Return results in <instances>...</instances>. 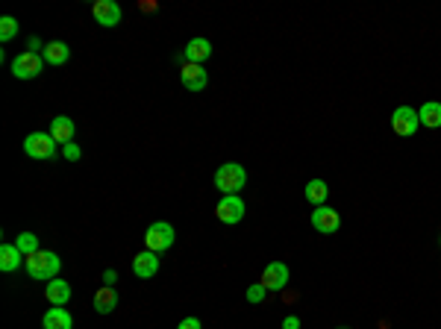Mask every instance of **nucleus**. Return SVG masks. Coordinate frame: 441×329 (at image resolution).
Here are the masks:
<instances>
[{
    "mask_svg": "<svg viewBox=\"0 0 441 329\" xmlns=\"http://www.w3.org/2000/svg\"><path fill=\"white\" fill-rule=\"evenodd\" d=\"M24 268H27V273L32 279H39V283H51V279H56L59 271H62V259L56 253H51V250H39V253L27 256Z\"/></svg>",
    "mask_w": 441,
    "mask_h": 329,
    "instance_id": "obj_1",
    "label": "nucleus"
},
{
    "mask_svg": "<svg viewBox=\"0 0 441 329\" xmlns=\"http://www.w3.org/2000/svg\"><path fill=\"white\" fill-rule=\"evenodd\" d=\"M248 183V171L241 168L238 162H226L215 171V188L221 194H238Z\"/></svg>",
    "mask_w": 441,
    "mask_h": 329,
    "instance_id": "obj_2",
    "label": "nucleus"
},
{
    "mask_svg": "<svg viewBox=\"0 0 441 329\" xmlns=\"http://www.w3.org/2000/svg\"><path fill=\"white\" fill-rule=\"evenodd\" d=\"M171 244H174V226L168 221H156V224L147 226V233H144V247H147V250L165 253Z\"/></svg>",
    "mask_w": 441,
    "mask_h": 329,
    "instance_id": "obj_3",
    "label": "nucleus"
},
{
    "mask_svg": "<svg viewBox=\"0 0 441 329\" xmlns=\"http://www.w3.org/2000/svg\"><path fill=\"white\" fill-rule=\"evenodd\" d=\"M24 153L30 159H53L56 156V141L51 133H30L24 138Z\"/></svg>",
    "mask_w": 441,
    "mask_h": 329,
    "instance_id": "obj_4",
    "label": "nucleus"
},
{
    "mask_svg": "<svg viewBox=\"0 0 441 329\" xmlns=\"http://www.w3.org/2000/svg\"><path fill=\"white\" fill-rule=\"evenodd\" d=\"M44 68V56L32 53V51H24L12 59V77L15 79H36Z\"/></svg>",
    "mask_w": 441,
    "mask_h": 329,
    "instance_id": "obj_5",
    "label": "nucleus"
},
{
    "mask_svg": "<svg viewBox=\"0 0 441 329\" xmlns=\"http://www.w3.org/2000/svg\"><path fill=\"white\" fill-rule=\"evenodd\" d=\"M215 215H218L221 224H230V226L238 224L244 218V200L238 194H224L221 203L215 206Z\"/></svg>",
    "mask_w": 441,
    "mask_h": 329,
    "instance_id": "obj_6",
    "label": "nucleus"
},
{
    "mask_svg": "<svg viewBox=\"0 0 441 329\" xmlns=\"http://www.w3.org/2000/svg\"><path fill=\"white\" fill-rule=\"evenodd\" d=\"M418 124H421L418 112L409 109V106H400V109H395V115H391V129H395L397 136H403V138L415 136L418 133Z\"/></svg>",
    "mask_w": 441,
    "mask_h": 329,
    "instance_id": "obj_7",
    "label": "nucleus"
},
{
    "mask_svg": "<svg viewBox=\"0 0 441 329\" xmlns=\"http://www.w3.org/2000/svg\"><path fill=\"white\" fill-rule=\"evenodd\" d=\"M179 79H183V86L188 91H203L209 86V74L203 65H194V62H183V68H179Z\"/></svg>",
    "mask_w": 441,
    "mask_h": 329,
    "instance_id": "obj_8",
    "label": "nucleus"
},
{
    "mask_svg": "<svg viewBox=\"0 0 441 329\" xmlns=\"http://www.w3.org/2000/svg\"><path fill=\"white\" fill-rule=\"evenodd\" d=\"M91 15H94V21L101 27H118L121 24V6L112 4V0H94Z\"/></svg>",
    "mask_w": 441,
    "mask_h": 329,
    "instance_id": "obj_9",
    "label": "nucleus"
},
{
    "mask_svg": "<svg viewBox=\"0 0 441 329\" xmlns=\"http://www.w3.org/2000/svg\"><path fill=\"white\" fill-rule=\"evenodd\" d=\"M268 291H283L288 285V268L283 262H271V265L262 271V279H259Z\"/></svg>",
    "mask_w": 441,
    "mask_h": 329,
    "instance_id": "obj_10",
    "label": "nucleus"
},
{
    "mask_svg": "<svg viewBox=\"0 0 441 329\" xmlns=\"http://www.w3.org/2000/svg\"><path fill=\"white\" fill-rule=\"evenodd\" d=\"M312 226L318 229V233L330 236V233H335V229L341 226V218H338V212H335V209H330V206H318V209L312 212Z\"/></svg>",
    "mask_w": 441,
    "mask_h": 329,
    "instance_id": "obj_11",
    "label": "nucleus"
},
{
    "mask_svg": "<svg viewBox=\"0 0 441 329\" xmlns=\"http://www.w3.org/2000/svg\"><path fill=\"white\" fill-rule=\"evenodd\" d=\"M133 273H136L139 279H153V276L159 273V253H153V250L139 253V256L133 259Z\"/></svg>",
    "mask_w": 441,
    "mask_h": 329,
    "instance_id": "obj_12",
    "label": "nucleus"
},
{
    "mask_svg": "<svg viewBox=\"0 0 441 329\" xmlns=\"http://www.w3.org/2000/svg\"><path fill=\"white\" fill-rule=\"evenodd\" d=\"M47 133L53 136V141L56 144H71L74 141V133H77V127H74V121L71 118H65V115H59V118H53L51 121V129H47Z\"/></svg>",
    "mask_w": 441,
    "mask_h": 329,
    "instance_id": "obj_13",
    "label": "nucleus"
},
{
    "mask_svg": "<svg viewBox=\"0 0 441 329\" xmlns=\"http://www.w3.org/2000/svg\"><path fill=\"white\" fill-rule=\"evenodd\" d=\"M41 326L44 329H74V321H71V315H68V309H65V306H51L44 311Z\"/></svg>",
    "mask_w": 441,
    "mask_h": 329,
    "instance_id": "obj_14",
    "label": "nucleus"
},
{
    "mask_svg": "<svg viewBox=\"0 0 441 329\" xmlns=\"http://www.w3.org/2000/svg\"><path fill=\"white\" fill-rule=\"evenodd\" d=\"M44 297H47V303L51 306H65L71 300V285L65 283V279H51V283H47V288H44Z\"/></svg>",
    "mask_w": 441,
    "mask_h": 329,
    "instance_id": "obj_15",
    "label": "nucleus"
},
{
    "mask_svg": "<svg viewBox=\"0 0 441 329\" xmlns=\"http://www.w3.org/2000/svg\"><path fill=\"white\" fill-rule=\"evenodd\" d=\"M118 306V294L112 285H103V288H97L94 291V311L97 315H112Z\"/></svg>",
    "mask_w": 441,
    "mask_h": 329,
    "instance_id": "obj_16",
    "label": "nucleus"
},
{
    "mask_svg": "<svg viewBox=\"0 0 441 329\" xmlns=\"http://www.w3.org/2000/svg\"><path fill=\"white\" fill-rule=\"evenodd\" d=\"M41 56H44L47 65H56V68H59V65H65L71 59V47L65 41H51V44L41 47Z\"/></svg>",
    "mask_w": 441,
    "mask_h": 329,
    "instance_id": "obj_17",
    "label": "nucleus"
},
{
    "mask_svg": "<svg viewBox=\"0 0 441 329\" xmlns=\"http://www.w3.org/2000/svg\"><path fill=\"white\" fill-rule=\"evenodd\" d=\"M21 262H27V256L15 244H4V247H0V271H4V273L18 271Z\"/></svg>",
    "mask_w": 441,
    "mask_h": 329,
    "instance_id": "obj_18",
    "label": "nucleus"
},
{
    "mask_svg": "<svg viewBox=\"0 0 441 329\" xmlns=\"http://www.w3.org/2000/svg\"><path fill=\"white\" fill-rule=\"evenodd\" d=\"M209 56H212V44H209L206 39H191V41L186 44V62L203 65Z\"/></svg>",
    "mask_w": 441,
    "mask_h": 329,
    "instance_id": "obj_19",
    "label": "nucleus"
},
{
    "mask_svg": "<svg viewBox=\"0 0 441 329\" xmlns=\"http://www.w3.org/2000/svg\"><path fill=\"white\" fill-rule=\"evenodd\" d=\"M418 118H421V124H423V127H430V129L441 127V103L427 101V103H423V106L418 109Z\"/></svg>",
    "mask_w": 441,
    "mask_h": 329,
    "instance_id": "obj_20",
    "label": "nucleus"
},
{
    "mask_svg": "<svg viewBox=\"0 0 441 329\" xmlns=\"http://www.w3.org/2000/svg\"><path fill=\"white\" fill-rule=\"evenodd\" d=\"M326 194H330V188H326L324 179H312V183L306 186V200L315 203V209L318 206H326Z\"/></svg>",
    "mask_w": 441,
    "mask_h": 329,
    "instance_id": "obj_21",
    "label": "nucleus"
},
{
    "mask_svg": "<svg viewBox=\"0 0 441 329\" xmlns=\"http://www.w3.org/2000/svg\"><path fill=\"white\" fill-rule=\"evenodd\" d=\"M15 247H18L24 256H32V253L41 250V247H39V236H32V233H21L18 241H15Z\"/></svg>",
    "mask_w": 441,
    "mask_h": 329,
    "instance_id": "obj_22",
    "label": "nucleus"
},
{
    "mask_svg": "<svg viewBox=\"0 0 441 329\" xmlns=\"http://www.w3.org/2000/svg\"><path fill=\"white\" fill-rule=\"evenodd\" d=\"M15 36H18V21L12 18V15H4V18H0V41H12Z\"/></svg>",
    "mask_w": 441,
    "mask_h": 329,
    "instance_id": "obj_23",
    "label": "nucleus"
},
{
    "mask_svg": "<svg viewBox=\"0 0 441 329\" xmlns=\"http://www.w3.org/2000/svg\"><path fill=\"white\" fill-rule=\"evenodd\" d=\"M265 294H268V288L262 285V283H253L250 288H248V303H253V306H259L265 300Z\"/></svg>",
    "mask_w": 441,
    "mask_h": 329,
    "instance_id": "obj_24",
    "label": "nucleus"
},
{
    "mask_svg": "<svg viewBox=\"0 0 441 329\" xmlns=\"http://www.w3.org/2000/svg\"><path fill=\"white\" fill-rule=\"evenodd\" d=\"M62 153H65V159H68V162H79V156H83L74 141H71V144H65V147H62Z\"/></svg>",
    "mask_w": 441,
    "mask_h": 329,
    "instance_id": "obj_25",
    "label": "nucleus"
},
{
    "mask_svg": "<svg viewBox=\"0 0 441 329\" xmlns=\"http://www.w3.org/2000/svg\"><path fill=\"white\" fill-rule=\"evenodd\" d=\"M177 329H203V326H200V321H198V318H183Z\"/></svg>",
    "mask_w": 441,
    "mask_h": 329,
    "instance_id": "obj_26",
    "label": "nucleus"
},
{
    "mask_svg": "<svg viewBox=\"0 0 441 329\" xmlns=\"http://www.w3.org/2000/svg\"><path fill=\"white\" fill-rule=\"evenodd\" d=\"M283 329H300V318H298V315H288V318L283 321Z\"/></svg>",
    "mask_w": 441,
    "mask_h": 329,
    "instance_id": "obj_27",
    "label": "nucleus"
},
{
    "mask_svg": "<svg viewBox=\"0 0 441 329\" xmlns=\"http://www.w3.org/2000/svg\"><path fill=\"white\" fill-rule=\"evenodd\" d=\"M103 283H106V285L118 283V273H115V271H106V273H103Z\"/></svg>",
    "mask_w": 441,
    "mask_h": 329,
    "instance_id": "obj_28",
    "label": "nucleus"
}]
</instances>
